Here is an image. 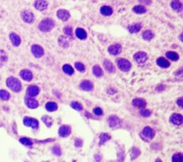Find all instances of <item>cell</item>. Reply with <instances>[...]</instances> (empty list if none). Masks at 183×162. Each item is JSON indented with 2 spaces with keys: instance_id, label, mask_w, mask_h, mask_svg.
Here are the masks:
<instances>
[{
  "instance_id": "obj_25",
  "label": "cell",
  "mask_w": 183,
  "mask_h": 162,
  "mask_svg": "<svg viewBox=\"0 0 183 162\" xmlns=\"http://www.w3.org/2000/svg\"><path fill=\"white\" fill-rule=\"evenodd\" d=\"M100 12L104 16H110L112 14V9L109 6H103L101 7Z\"/></svg>"
},
{
  "instance_id": "obj_9",
  "label": "cell",
  "mask_w": 183,
  "mask_h": 162,
  "mask_svg": "<svg viewBox=\"0 0 183 162\" xmlns=\"http://www.w3.org/2000/svg\"><path fill=\"white\" fill-rule=\"evenodd\" d=\"M32 53L35 57H41L44 55V50L41 46L38 45V44H33L31 47Z\"/></svg>"
},
{
  "instance_id": "obj_19",
  "label": "cell",
  "mask_w": 183,
  "mask_h": 162,
  "mask_svg": "<svg viewBox=\"0 0 183 162\" xmlns=\"http://www.w3.org/2000/svg\"><path fill=\"white\" fill-rule=\"evenodd\" d=\"M132 104L134 107L138 108V109H145L146 107V101L142 98H135L132 101Z\"/></svg>"
},
{
  "instance_id": "obj_22",
  "label": "cell",
  "mask_w": 183,
  "mask_h": 162,
  "mask_svg": "<svg viewBox=\"0 0 183 162\" xmlns=\"http://www.w3.org/2000/svg\"><path fill=\"white\" fill-rule=\"evenodd\" d=\"M58 42L59 45L64 48L68 47L69 45H70V40H69L68 38H67V36H64V35H61V36L59 37Z\"/></svg>"
},
{
  "instance_id": "obj_46",
  "label": "cell",
  "mask_w": 183,
  "mask_h": 162,
  "mask_svg": "<svg viewBox=\"0 0 183 162\" xmlns=\"http://www.w3.org/2000/svg\"><path fill=\"white\" fill-rule=\"evenodd\" d=\"M93 111H94V114L97 115H102V113H103V111H102V110L99 107L95 108V109L93 110Z\"/></svg>"
},
{
  "instance_id": "obj_51",
  "label": "cell",
  "mask_w": 183,
  "mask_h": 162,
  "mask_svg": "<svg viewBox=\"0 0 183 162\" xmlns=\"http://www.w3.org/2000/svg\"><path fill=\"white\" fill-rule=\"evenodd\" d=\"M155 162H162V160H160V159H156Z\"/></svg>"
},
{
  "instance_id": "obj_42",
  "label": "cell",
  "mask_w": 183,
  "mask_h": 162,
  "mask_svg": "<svg viewBox=\"0 0 183 162\" xmlns=\"http://www.w3.org/2000/svg\"><path fill=\"white\" fill-rule=\"evenodd\" d=\"M172 162H183L182 155L180 153H177L172 156Z\"/></svg>"
},
{
  "instance_id": "obj_4",
  "label": "cell",
  "mask_w": 183,
  "mask_h": 162,
  "mask_svg": "<svg viewBox=\"0 0 183 162\" xmlns=\"http://www.w3.org/2000/svg\"><path fill=\"white\" fill-rule=\"evenodd\" d=\"M134 60L140 66H144L148 60V56L145 52H137L134 54Z\"/></svg>"
},
{
  "instance_id": "obj_43",
  "label": "cell",
  "mask_w": 183,
  "mask_h": 162,
  "mask_svg": "<svg viewBox=\"0 0 183 162\" xmlns=\"http://www.w3.org/2000/svg\"><path fill=\"white\" fill-rule=\"evenodd\" d=\"M52 152L55 155L57 156H60L62 155V150L60 147L58 146H55L52 148Z\"/></svg>"
},
{
  "instance_id": "obj_18",
  "label": "cell",
  "mask_w": 183,
  "mask_h": 162,
  "mask_svg": "<svg viewBox=\"0 0 183 162\" xmlns=\"http://www.w3.org/2000/svg\"><path fill=\"white\" fill-rule=\"evenodd\" d=\"M20 77H21L24 81H31L33 78L32 72L29 70H22L20 72Z\"/></svg>"
},
{
  "instance_id": "obj_45",
  "label": "cell",
  "mask_w": 183,
  "mask_h": 162,
  "mask_svg": "<svg viewBox=\"0 0 183 162\" xmlns=\"http://www.w3.org/2000/svg\"><path fill=\"white\" fill-rule=\"evenodd\" d=\"M152 114V112L150 110H142L140 111V115L143 117H149L150 115Z\"/></svg>"
},
{
  "instance_id": "obj_35",
  "label": "cell",
  "mask_w": 183,
  "mask_h": 162,
  "mask_svg": "<svg viewBox=\"0 0 183 162\" xmlns=\"http://www.w3.org/2000/svg\"><path fill=\"white\" fill-rule=\"evenodd\" d=\"M64 32L69 38L73 40L74 37H73V32H72V27H70V26H66V27H64Z\"/></svg>"
},
{
  "instance_id": "obj_5",
  "label": "cell",
  "mask_w": 183,
  "mask_h": 162,
  "mask_svg": "<svg viewBox=\"0 0 183 162\" xmlns=\"http://www.w3.org/2000/svg\"><path fill=\"white\" fill-rule=\"evenodd\" d=\"M117 66L123 72H128L131 69L132 65L128 60L124 58H119L117 61Z\"/></svg>"
},
{
  "instance_id": "obj_14",
  "label": "cell",
  "mask_w": 183,
  "mask_h": 162,
  "mask_svg": "<svg viewBox=\"0 0 183 162\" xmlns=\"http://www.w3.org/2000/svg\"><path fill=\"white\" fill-rule=\"evenodd\" d=\"M71 131V127L70 126H67V125H64V126H62L59 129V135L61 137H67L68 136L70 135Z\"/></svg>"
},
{
  "instance_id": "obj_38",
  "label": "cell",
  "mask_w": 183,
  "mask_h": 162,
  "mask_svg": "<svg viewBox=\"0 0 183 162\" xmlns=\"http://www.w3.org/2000/svg\"><path fill=\"white\" fill-rule=\"evenodd\" d=\"M20 143H22V144L24 145V146H27V147H30L32 146L33 143L32 141L30 139H27V138H21V139H20Z\"/></svg>"
},
{
  "instance_id": "obj_23",
  "label": "cell",
  "mask_w": 183,
  "mask_h": 162,
  "mask_svg": "<svg viewBox=\"0 0 183 162\" xmlns=\"http://www.w3.org/2000/svg\"><path fill=\"white\" fill-rule=\"evenodd\" d=\"M157 64H158V66H160V68H167L170 66V63L169 61L165 58H164V57H159V58H158V60H157Z\"/></svg>"
},
{
  "instance_id": "obj_49",
  "label": "cell",
  "mask_w": 183,
  "mask_h": 162,
  "mask_svg": "<svg viewBox=\"0 0 183 162\" xmlns=\"http://www.w3.org/2000/svg\"><path fill=\"white\" fill-rule=\"evenodd\" d=\"M94 156H95L94 157L95 160H96L98 162H100L101 160H102V156H101L100 154H96Z\"/></svg>"
},
{
  "instance_id": "obj_48",
  "label": "cell",
  "mask_w": 183,
  "mask_h": 162,
  "mask_svg": "<svg viewBox=\"0 0 183 162\" xmlns=\"http://www.w3.org/2000/svg\"><path fill=\"white\" fill-rule=\"evenodd\" d=\"M182 98H180L177 100V104L180 106V108H182Z\"/></svg>"
},
{
  "instance_id": "obj_47",
  "label": "cell",
  "mask_w": 183,
  "mask_h": 162,
  "mask_svg": "<svg viewBox=\"0 0 183 162\" xmlns=\"http://www.w3.org/2000/svg\"><path fill=\"white\" fill-rule=\"evenodd\" d=\"M74 144L76 147H81L82 146V141L81 139H76Z\"/></svg>"
},
{
  "instance_id": "obj_33",
  "label": "cell",
  "mask_w": 183,
  "mask_h": 162,
  "mask_svg": "<svg viewBox=\"0 0 183 162\" xmlns=\"http://www.w3.org/2000/svg\"><path fill=\"white\" fill-rule=\"evenodd\" d=\"M166 56H167V58H169L172 61H177L179 60V55L177 53H175V52H167V53H166Z\"/></svg>"
},
{
  "instance_id": "obj_27",
  "label": "cell",
  "mask_w": 183,
  "mask_h": 162,
  "mask_svg": "<svg viewBox=\"0 0 183 162\" xmlns=\"http://www.w3.org/2000/svg\"><path fill=\"white\" fill-rule=\"evenodd\" d=\"M141 28H142V25L140 23L134 24V25H130L128 27V31L130 32V33H137L140 30Z\"/></svg>"
},
{
  "instance_id": "obj_26",
  "label": "cell",
  "mask_w": 183,
  "mask_h": 162,
  "mask_svg": "<svg viewBox=\"0 0 183 162\" xmlns=\"http://www.w3.org/2000/svg\"><path fill=\"white\" fill-rule=\"evenodd\" d=\"M45 108L50 112H53V111H57V109H58V106L55 102H48V103H46Z\"/></svg>"
},
{
  "instance_id": "obj_12",
  "label": "cell",
  "mask_w": 183,
  "mask_h": 162,
  "mask_svg": "<svg viewBox=\"0 0 183 162\" xmlns=\"http://www.w3.org/2000/svg\"><path fill=\"white\" fill-rule=\"evenodd\" d=\"M57 16L62 21H67L70 17V14L66 10H59L57 12Z\"/></svg>"
},
{
  "instance_id": "obj_13",
  "label": "cell",
  "mask_w": 183,
  "mask_h": 162,
  "mask_svg": "<svg viewBox=\"0 0 183 162\" xmlns=\"http://www.w3.org/2000/svg\"><path fill=\"white\" fill-rule=\"evenodd\" d=\"M25 103L28 108L31 109H37L39 106V103L37 102V100H35L34 98H33L32 97H29L27 96L25 98Z\"/></svg>"
},
{
  "instance_id": "obj_7",
  "label": "cell",
  "mask_w": 183,
  "mask_h": 162,
  "mask_svg": "<svg viewBox=\"0 0 183 162\" xmlns=\"http://www.w3.org/2000/svg\"><path fill=\"white\" fill-rule=\"evenodd\" d=\"M24 124L27 127H31L33 129H37L39 127V121L35 118H29V117H25L23 120Z\"/></svg>"
},
{
  "instance_id": "obj_28",
  "label": "cell",
  "mask_w": 183,
  "mask_h": 162,
  "mask_svg": "<svg viewBox=\"0 0 183 162\" xmlns=\"http://www.w3.org/2000/svg\"><path fill=\"white\" fill-rule=\"evenodd\" d=\"M154 33H153L152 31L149 30V29H147V30H145L142 33V38L145 40L147 41H150L152 40V39L154 38Z\"/></svg>"
},
{
  "instance_id": "obj_3",
  "label": "cell",
  "mask_w": 183,
  "mask_h": 162,
  "mask_svg": "<svg viewBox=\"0 0 183 162\" xmlns=\"http://www.w3.org/2000/svg\"><path fill=\"white\" fill-rule=\"evenodd\" d=\"M154 131L151 127L146 126L143 128L140 133V136L142 139L145 141H150L154 137Z\"/></svg>"
},
{
  "instance_id": "obj_44",
  "label": "cell",
  "mask_w": 183,
  "mask_h": 162,
  "mask_svg": "<svg viewBox=\"0 0 183 162\" xmlns=\"http://www.w3.org/2000/svg\"><path fill=\"white\" fill-rule=\"evenodd\" d=\"M74 66H75L76 70H79L80 72H83L84 70H85V66L81 63H76L75 64H74Z\"/></svg>"
},
{
  "instance_id": "obj_21",
  "label": "cell",
  "mask_w": 183,
  "mask_h": 162,
  "mask_svg": "<svg viewBox=\"0 0 183 162\" xmlns=\"http://www.w3.org/2000/svg\"><path fill=\"white\" fill-rule=\"evenodd\" d=\"M103 65H104V68H105V70H107V72H111V73L115 72V66H114L113 63H112L110 60H107V59L104 60V62H103Z\"/></svg>"
},
{
  "instance_id": "obj_37",
  "label": "cell",
  "mask_w": 183,
  "mask_h": 162,
  "mask_svg": "<svg viewBox=\"0 0 183 162\" xmlns=\"http://www.w3.org/2000/svg\"><path fill=\"white\" fill-rule=\"evenodd\" d=\"M110 136L108 135L107 133H102L100 135V143H99V145L100 146H101L102 144H103V143H104L105 142H107V141H109L110 139Z\"/></svg>"
},
{
  "instance_id": "obj_31",
  "label": "cell",
  "mask_w": 183,
  "mask_h": 162,
  "mask_svg": "<svg viewBox=\"0 0 183 162\" xmlns=\"http://www.w3.org/2000/svg\"><path fill=\"white\" fill-rule=\"evenodd\" d=\"M93 74L98 78H100L103 75V71L99 66H94L92 68Z\"/></svg>"
},
{
  "instance_id": "obj_1",
  "label": "cell",
  "mask_w": 183,
  "mask_h": 162,
  "mask_svg": "<svg viewBox=\"0 0 183 162\" xmlns=\"http://www.w3.org/2000/svg\"><path fill=\"white\" fill-rule=\"evenodd\" d=\"M7 85L9 89L14 92H20L22 90V85L17 78L9 77L7 80Z\"/></svg>"
},
{
  "instance_id": "obj_30",
  "label": "cell",
  "mask_w": 183,
  "mask_h": 162,
  "mask_svg": "<svg viewBox=\"0 0 183 162\" xmlns=\"http://www.w3.org/2000/svg\"><path fill=\"white\" fill-rule=\"evenodd\" d=\"M132 10H133V12L134 13H136V14H144V13L146 12V8H145V7L142 6V5H136V6H134L133 7V9H132Z\"/></svg>"
},
{
  "instance_id": "obj_32",
  "label": "cell",
  "mask_w": 183,
  "mask_h": 162,
  "mask_svg": "<svg viewBox=\"0 0 183 162\" xmlns=\"http://www.w3.org/2000/svg\"><path fill=\"white\" fill-rule=\"evenodd\" d=\"M7 59H8V57H7L6 52L2 50H0V68L7 62Z\"/></svg>"
},
{
  "instance_id": "obj_10",
  "label": "cell",
  "mask_w": 183,
  "mask_h": 162,
  "mask_svg": "<svg viewBox=\"0 0 183 162\" xmlns=\"http://www.w3.org/2000/svg\"><path fill=\"white\" fill-rule=\"evenodd\" d=\"M48 3L46 0H36L34 3V7L39 11H44L47 8Z\"/></svg>"
},
{
  "instance_id": "obj_11",
  "label": "cell",
  "mask_w": 183,
  "mask_h": 162,
  "mask_svg": "<svg viewBox=\"0 0 183 162\" xmlns=\"http://www.w3.org/2000/svg\"><path fill=\"white\" fill-rule=\"evenodd\" d=\"M170 121L172 124L180 126L182 124V115L180 113H174L170 116Z\"/></svg>"
},
{
  "instance_id": "obj_39",
  "label": "cell",
  "mask_w": 183,
  "mask_h": 162,
  "mask_svg": "<svg viewBox=\"0 0 183 162\" xmlns=\"http://www.w3.org/2000/svg\"><path fill=\"white\" fill-rule=\"evenodd\" d=\"M10 98V95L5 90H0V99L7 100Z\"/></svg>"
},
{
  "instance_id": "obj_15",
  "label": "cell",
  "mask_w": 183,
  "mask_h": 162,
  "mask_svg": "<svg viewBox=\"0 0 183 162\" xmlns=\"http://www.w3.org/2000/svg\"><path fill=\"white\" fill-rule=\"evenodd\" d=\"M121 51H122V46L119 44H114L108 48V52L112 55H119Z\"/></svg>"
},
{
  "instance_id": "obj_17",
  "label": "cell",
  "mask_w": 183,
  "mask_h": 162,
  "mask_svg": "<svg viewBox=\"0 0 183 162\" xmlns=\"http://www.w3.org/2000/svg\"><path fill=\"white\" fill-rule=\"evenodd\" d=\"M80 87L82 90L85 91H91L93 90L94 85H93V83L91 81L85 80V81H82V83L80 85Z\"/></svg>"
},
{
  "instance_id": "obj_41",
  "label": "cell",
  "mask_w": 183,
  "mask_h": 162,
  "mask_svg": "<svg viewBox=\"0 0 183 162\" xmlns=\"http://www.w3.org/2000/svg\"><path fill=\"white\" fill-rule=\"evenodd\" d=\"M70 105L72 109L76 110V111H80L82 110V104H80V103H78V102H76V101L72 102L70 104Z\"/></svg>"
},
{
  "instance_id": "obj_50",
  "label": "cell",
  "mask_w": 183,
  "mask_h": 162,
  "mask_svg": "<svg viewBox=\"0 0 183 162\" xmlns=\"http://www.w3.org/2000/svg\"><path fill=\"white\" fill-rule=\"evenodd\" d=\"M182 69H180V70H178V72H177L175 74H176V75H180V74L182 73Z\"/></svg>"
},
{
  "instance_id": "obj_24",
  "label": "cell",
  "mask_w": 183,
  "mask_h": 162,
  "mask_svg": "<svg viewBox=\"0 0 183 162\" xmlns=\"http://www.w3.org/2000/svg\"><path fill=\"white\" fill-rule=\"evenodd\" d=\"M75 35L80 40H85L87 38V32L82 28H77L75 31Z\"/></svg>"
},
{
  "instance_id": "obj_8",
  "label": "cell",
  "mask_w": 183,
  "mask_h": 162,
  "mask_svg": "<svg viewBox=\"0 0 183 162\" xmlns=\"http://www.w3.org/2000/svg\"><path fill=\"white\" fill-rule=\"evenodd\" d=\"M21 17L22 19L27 23L31 24L34 21V15L32 12L29 10L23 11L21 14Z\"/></svg>"
},
{
  "instance_id": "obj_29",
  "label": "cell",
  "mask_w": 183,
  "mask_h": 162,
  "mask_svg": "<svg viewBox=\"0 0 183 162\" xmlns=\"http://www.w3.org/2000/svg\"><path fill=\"white\" fill-rule=\"evenodd\" d=\"M170 6L175 11H180L182 9V5L179 0H174L171 2Z\"/></svg>"
},
{
  "instance_id": "obj_6",
  "label": "cell",
  "mask_w": 183,
  "mask_h": 162,
  "mask_svg": "<svg viewBox=\"0 0 183 162\" xmlns=\"http://www.w3.org/2000/svg\"><path fill=\"white\" fill-rule=\"evenodd\" d=\"M107 121L109 126L113 129H117V128H119L122 126V121L116 115H111V116L109 117Z\"/></svg>"
},
{
  "instance_id": "obj_16",
  "label": "cell",
  "mask_w": 183,
  "mask_h": 162,
  "mask_svg": "<svg viewBox=\"0 0 183 162\" xmlns=\"http://www.w3.org/2000/svg\"><path fill=\"white\" fill-rule=\"evenodd\" d=\"M40 93V87L37 85H30L27 88V94L29 97H34L37 96Z\"/></svg>"
},
{
  "instance_id": "obj_36",
  "label": "cell",
  "mask_w": 183,
  "mask_h": 162,
  "mask_svg": "<svg viewBox=\"0 0 183 162\" xmlns=\"http://www.w3.org/2000/svg\"><path fill=\"white\" fill-rule=\"evenodd\" d=\"M42 120L43 121V122L45 124L46 126L49 128L52 126V124H53V119L50 116H49V115H44V116H43L42 118Z\"/></svg>"
},
{
  "instance_id": "obj_40",
  "label": "cell",
  "mask_w": 183,
  "mask_h": 162,
  "mask_svg": "<svg viewBox=\"0 0 183 162\" xmlns=\"http://www.w3.org/2000/svg\"><path fill=\"white\" fill-rule=\"evenodd\" d=\"M140 150L138 149L137 148H136V147H133V148H132V151H131L132 159H137L138 156H140Z\"/></svg>"
},
{
  "instance_id": "obj_34",
  "label": "cell",
  "mask_w": 183,
  "mask_h": 162,
  "mask_svg": "<svg viewBox=\"0 0 183 162\" xmlns=\"http://www.w3.org/2000/svg\"><path fill=\"white\" fill-rule=\"evenodd\" d=\"M62 70L64 72V73H66L67 75H72V74L74 73V69L72 66H70V65H64L62 67Z\"/></svg>"
},
{
  "instance_id": "obj_20",
  "label": "cell",
  "mask_w": 183,
  "mask_h": 162,
  "mask_svg": "<svg viewBox=\"0 0 183 162\" xmlns=\"http://www.w3.org/2000/svg\"><path fill=\"white\" fill-rule=\"evenodd\" d=\"M9 38H10L11 42L13 44V45L17 47L21 43V38L20 37L16 34V33L12 32L9 35Z\"/></svg>"
},
{
  "instance_id": "obj_2",
  "label": "cell",
  "mask_w": 183,
  "mask_h": 162,
  "mask_svg": "<svg viewBox=\"0 0 183 162\" xmlns=\"http://www.w3.org/2000/svg\"><path fill=\"white\" fill-rule=\"evenodd\" d=\"M55 23H54L53 20L50 19H44L39 24V29L43 32H47L51 31L53 29Z\"/></svg>"
}]
</instances>
